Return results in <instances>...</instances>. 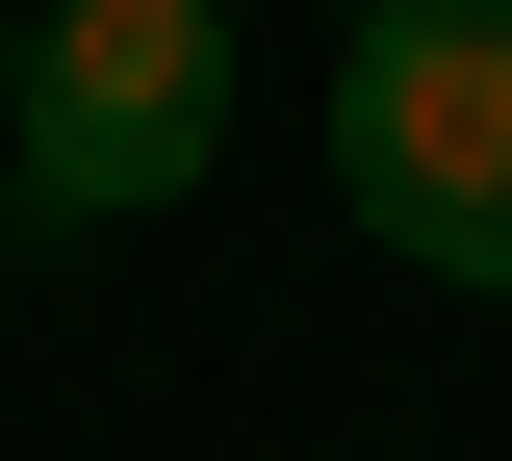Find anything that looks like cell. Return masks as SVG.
I'll return each mask as SVG.
<instances>
[{"instance_id":"6da1fadb","label":"cell","mask_w":512,"mask_h":461,"mask_svg":"<svg viewBox=\"0 0 512 461\" xmlns=\"http://www.w3.org/2000/svg\"><path fill=\"white\" fill-rule=\"evenodd\" d=\"M333 205L410 282L512 308V0H359V52H333Z\"/></svg>"},{"instance_id":"7a4b0ae2","label":"cell","mask_w":512,"mask_h":461,"mask_svg":"<svg viewBox=\"0 0 512 461\" xmlns=\"http://www.w3.org/2000/svg\"><path fill=\"white\" fill-rule=\"evenodd\" d=\"M205 154H231V0H52L26 26V129H0L26 231H154V205H205Z\"/></svg>"},{"instance_id":"3957f363","label":"cell","mask_w":512,"mask_h":461,"mask_svg":"<svg viewBox=\"0 0 512 461\" xmlns=\"http://www.w3.org/2000/svg\"><path fill=\"white\" fill-rule=\"evenodd\" d=\"M0 129H26V26H0Z\"/></svg>"}]
</instances>
